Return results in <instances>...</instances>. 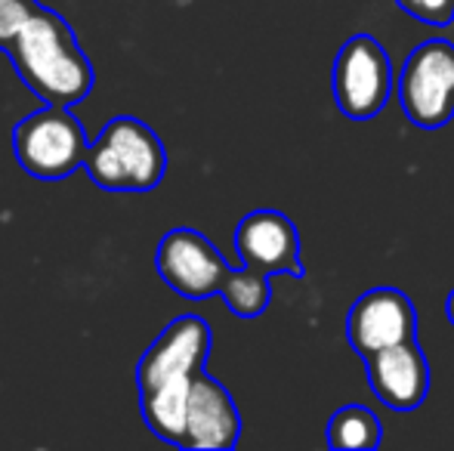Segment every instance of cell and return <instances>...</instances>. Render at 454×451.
Returning a JSON list of instances; mask_svg holds the SVG:
<instances>
[{"instance_id": "1", "label": "cell", "mask_w": 454, "mask_h": 451, "mask_svg": "<svg viewBox=\"0 0 454 451\" xmlns=\"http://www.w3.org/2000/svg\"><path fill=\"white\" fill-rule=\"evenodd\" d=\"M12 68L37 99L72 109L93 90L96 72L81 50L72 25L53 10L35 6L28 22L6 47Z\"/></svg>"}, {"instance_id": "2", "label": "cell", "mask_w": 454, "mask_h": 451, "mask_svg": "<svg viewBox=\"0 0 454 451\" xmlns=\"http://www.w3.org/2000/svg\"><path fill=\"white\" fill-rule=\"evenodd\" d=\"M84 170L106 192H152L168 174V152L145 121L121 114L93 139Z\"/></svg>"}, {"instance_id": "3", "label": "cell", "mask_w": 454, "mask_h": 451, "mask_svg": "<svg viewBox=\"0 0 454 451\" xmlns=\"http://www.w3.org/2000/svg\"><path fill=\"white\" fill-rule=\"evenodd\" d=\"M87 133L72 109L47 105L28 114L12 130V155L28 176L43 183L68 180L87 161Z\"/></svg>"}, {"instance_id": "4", "label": "cell", "mask_w": 454, "mask_h": 451, "mask_svg": "<svg viewBox=\"0 0 454 451\" xmlns=\"http://www.w3.org/2000/svg\"><path fill=\"white\" fill-rule=\"evenodd\" d=\"M405 118L420 130H439L454 118V43L424 41L411 50L395 78Z\"/></svg>"}, {"instance_id": "5", "label": "cell", "mask_w": 454, "mask_h": 451, "mask_svg": "<svg viewBox=\"0 0 454 451\" xmlns=\"http://www.w3.org/2000/svg\"><path fill=\"white\" fill-rule=\"evenodd\" d=\"M393 62L377 37L353 35L337 50L334 72H331V90L334 103L347 118L368 121L383 112L389 93H393Z\"/></svg>"}, {"instance_id": "6", "label": "cell", "mask_w": 454, "mask_h": 451, "mask_svg": "<svg viewBox=\"0 0 454 451\" xmlns=\"http://www.w3.org/2000/svg\"><path fill=\"white\" fill-rule=\"evenodd\" d=\"M155 266L161 282L185 300H207V297L220 294L232 272V266L223 260L214 241L189 226L170 229L158 241Z\"/></svg>"}, {"instance_id": "7", "label": "cell", "mask_w": 454, "mask_h": 451, "mask_svg": "<svg viewBox=\"0 0 454 451\" xmlns=\"http://www.w3.org/2000/svg\"><path fill=\"white\" fill-rule=\"evenodd\" d=\"M418 338V309L399 288H371L347 313V340L356 353L368 355Z\"/></svg>"}, {"instance_id": "8", "label": "cell", "mask_w": 454, "mask_h": 451, "mask_svg": "<svg viewBox=\"0 0 454 451\" xmlns=\"http://www.w3.org/2000/svg\"><path fill=\"white\" fill-rule=\"evenodd\" d=\"M210 353V325L201 315H180L155 338L137 365L139 393L176 377H195L204 371Z\"/></svg>"}, {"instance_id": "9", "label": "cell", "mask_w": 454, "mask_h": 451, "mask_svg": "<svg viewBox=\"0 0 454 451\" xmlns=\"http://www.w3.org/2000/svg\"><path fill=\"white\" fill-rule=\"evenodd\" d=\"M368 386L387 408L418 411L430 396V362L418 338L364 355Z\"/></svg>"}, {"instance_id": "10", "label": "cell", "mask_w": 454, "mask_h": 451, "mask_svg": "<svg viewBox=\"0 0 454 451\" xmlns=\"http://www.w3.org/2000/svg\"><path fill=\"white\" fill-rule=\"evenodd\" d=\"M235 251L241 263L266 276L303 278L297 226L278 211H251L235 229Z\"/></svg>"}, {"instance_id": "11", "label": "cell", "mask_w": 454, "mask_h": 451, "mask_svg": "<svg viewBox=\"0 0 454 451\" xmlns=\"http://www.w3.org/2000/svg\"><path fill=\"white\" fill-rule=\"evenodd\" d=\"M241 436V415L235 408V399L229 390L201 371L192 384L189 396V417H185L183 446L189 451H229L239 446Z\"/></svg>"}, {"instance_id": "12", "label": "cell", "mask_w": 454, "mask_h": 451, "mask_svg": "<svg viewBox=\"0 0 454 451\" xmlns=\"http://www.w3.org/2000/svg\"><path fill=\"white\" fill-rule=\"evenodd\" d=\"M325 439L331 448L340 451H368L383 442V424L364 405H343L331 415L328 427H325Z\"/></svg>"}, {"instance_id": "13", "label": "cell", "mask_w": 454, "mask_h": 451, "mask_svg": "<svg viewBox=\"0 0 454 451\" xmlns=\"http://www.w3.org/2000/svg\"><path fill=\"white\" fill-rule=\"evenodd\" d=\"M220 297L226 300L229 313H235L239 319H257V315L266 313L272 300V284L266 272H257L251 266H241V269H232L223 284Z\"/></svg>"}, {"instance_id": "14", "label": "cell", "mask_w": 454, "mask_h": 451, "mask_svg": "<svg viewBox=\"0 0 454 451\" xmlns=\"http://www.w3.org/2000/svg\"><path fill=\"white\" fill-rule=\"evenodd\" d=\"M395 6L418 22L436 25V28L454 22V0H395Z\"/></svg>"}, {"instance_id": "15", "label": "cell", "mask_w": 454, "mask_h": 451, "mask_svg": "<svg viewBox=\"0 0 454 451\" xmlns=\"http://www.w3.org/2000/svg\"><path fill=\"white\" fill-rule=\"evenodd\" d=\"M35 6H37L35 0H0V50L10 47V41L28 22Z\"/></svg>"}, {"instance_id": "16", "label": "cell", "mask_w": 454, "mask_h": 451, "mask_svg": "<svg viewBox=\"0 0 454 451\" xmlns=\"http://www.w3.org/2000/svg\"><path fill=\"white\" fill-rule=\"evenodd\" d=\"M445 315H449V322H451V328H454V288H451L449 300H445Z\"/></svg>"}]
</instances>
